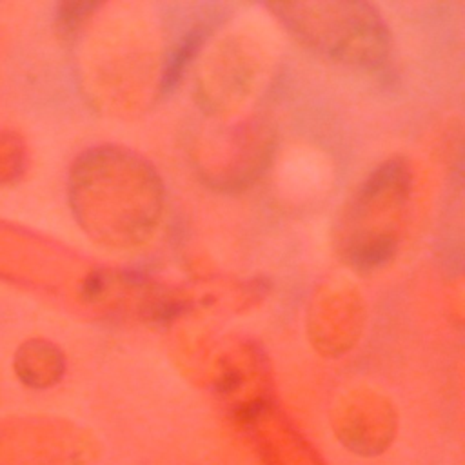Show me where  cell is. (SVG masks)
<instances>
[{"label": "cell", "instance_id": "1", "mask_svg": "<svg viewBox=\"0 0 465 465\" xmlns=\"http://www.w3.org/2000/svg\"><path fill=\"white\" fill-rule=\"evenodd\" d=\"M271 7L303 42L331 58L378 65L387 54V27L369 4L320 2L274 4Z\"/></svg>", "mask_w": 465, "mask_h": 465}, {"label": "cell", "instance_id": "2", "mask_svg": "<svg viewBox=\"0 0 465 465\" xmlns=\"http://www.w3.org/2000/svg\"><path fill=\"white\" fill-rule=\"evenodd\" d=\"M207 33H209L207 25H194L174 44L171 54L165 60V67H163V74H162V82H160L162 91L169 93L180 84L187 65L196 56L202 44L205 42Z\"/></svg>", "mask_w": 465, "mask_h": 465}]
</instances>
